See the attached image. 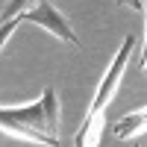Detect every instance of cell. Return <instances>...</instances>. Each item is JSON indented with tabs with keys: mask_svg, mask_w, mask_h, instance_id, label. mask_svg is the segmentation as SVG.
<instances>
[{
	"mask_svg": "<svg viewBox=\"0 0 147 147\" xmlns=\"http://www.w3.org/2000/svg\"><path fill=\"white\" fill-rule=\"evenodd\" d=\"M141 68L147 74V21H144V59H141Z\"/></svg>",
	"mask_w": 147,
	"mask_h": 147,
	"instance_id": "cell-7",
	"label": "cell"
},
{
	"mask_svg": "<svg viewBox=\"0 0 147 147\" xmlns=\"http://www.w3.org/2000/svg\"><path fill=\"white\" fill-rule=\"evenodd\" d=\"M144 129H147V106L118 121V124H115V138H129V136L144 132Z\"/></svg>",
	"mask_w": 147,
	"mask_h": 147,
	"instance_id": "cell-4",
	"label": "cell"
},
{
	"mask_svg": "<svg viewBox=\"0 0 147 147\" xmlns=\"http://www.w3.org/2000/svg\"><path fill=\"white\" fill-rule=\"evenodd\" d=\"M138 41H141V38H138L136 32H129L127 38H124L121 50L115 53V62L109 65L106 77H103V82H100V88H97L94 100H91V106H88V112H85V121H82V127H80V132H77V138H74V147H97V141H100V121H103V112H106L109 100L115 97L118 82H121V77H124L127 62H129L132 50L138 47Z\"/></svg>",
	"mask_w": 147,
	"mask_h": 147,
	"instance_id": "cell-2",
	"label": "cell"
},
{
	"mask_svg": "<svg viewBox=\"0 0 147 147\" xmlns=\"http://www.w3.org/2000/svg\"><path fill=\"white\" fill-rule=\"evenodd\" d=\"M132 147H138V144H132Z\"/></svg>",
	"mask_w": 147,
	"mask_h": 147,
	"instance_id": "cell-8",
	"label": "cell"
},
{
	"mask_svg": "<svg viewBox=\"0 0 147 147\" xmlns=\"http://www.w3.org/2000/svg\"><path fill=\"white\" fill-rule=\"evenodd\" d=\"M115 3H121V6H129L132 12H141V9H144V3H141V0H115Z\"/></svg>",
	"mask_w": 147,
	"mask_h": 147,
	"instance_id": "cell-6",
	"label": "cell"
},
{
	"mask_svg": "<svg viewBox=\"0 0 147 147\" xmlns=\"http://www.w3.org/2000/svg\"><path fill=\"white\" fill-rule=\"evenodd\" d=\"M21 21H27V24H38V27H44L47 32H53L56 38H62L74 47H80V38H77V32L71 30V24L62 18V12H59L50 0H41L38 6H32L30 12H24Z\"/></svg>",
	"mask_w": 147,
	"mask_h": 147,
	"instance_id": "cell-3",
	"label": "cell"
},
{
	"mask_svg": "<svg viewBox=\"0 0 147 147\" xmlns=\"http://www.w3.org/2000/svg\"><path fill=\"white\" fill-rule=\"evenodd\" d=\"M0 127L6 136L27 138L35 144L59 147V100L56 88H44L41 100L24 109H0Z\"/></svg>",
	"mask_w": 147,
	"mask_h": 147,
	"instance_id": "cell-1",
	"label": "cell"
},
{
	"mask_svg": "<svg viewBox=\"0 0 147 147\" xmlns=\"http://www.w3.org/2000/svg\"><path fill=\"white\" fill-rule=\"evenodd\" d=\"M41 0H9L6 9H3V21H12V18H21L24 12H30L32 6H38Z\"/></svg>",
	"mask_w": 147,
	"mask_h": 147,
	"instance_id": "cell-5",
	"label": "cell"
}]
</instances>
